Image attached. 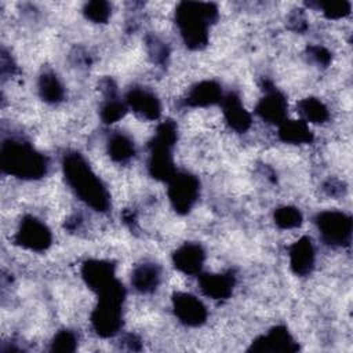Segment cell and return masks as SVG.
I'll use <instances>...</instances> for the list:
<instances>
[{
    "mask_svg": "<svg viewBox=\"0 0 353 353\" xmlns=\"http://www.w3.org/2000/svg\"><path fill=\"white\" fill-rule=\"evenodd\" d=\"M84 14L88 19L97 23H102V22H106L110 15V6L106 1H99V0L90 1L84 7Z\"/></svg>",
    "mask_w": 353,
    "mask_h": 353,
    "instance_id": "cell-23",
    "label": "cell"
},
{
    "mask_svg": "<svg viewBox=\"0 0 353 353\" xmlns=\"http://www.w3.org/2000/svg\"><path fill=\"white\" fill-rule=\"evenodd\" d=\"M168 197L178 212H188L199 196V181L188 172H175L168 181Z\"/></svg>",
    "mask_w": 353,
    "mask_h": 353,
    "instance_id": "cell-5",
    "label": "cell"
},
{
    "mask_svg": "<svg viewBox=\"0 0 353 353\" xmlns=\"http://www.w3.org/2000/svg\"><path fill=\"white\" fill-rule=\"evenodd\" d=\"M310 51H312V55H313L319 62L327 63V62L330 61V54H328L324 48H321V47H313V48H310Z\"/></svg>",
    "mask_w": 353,
    "mask_h": 353,
    "instance_id": "cell-27",
    "label": "cell"
},
{
    "mask_svg": "<svg viewBox=\"0 0 353 353\" xmlns=\"http://www.w3.org/2000/svg\"><path fill=\"white\" fill-rule=\"evenodd\" d=\"M222 99V91L219 85L214 81H201L196 84L189 95L186 102L192 106H207Z\"/></svg>",
    "mask_w": 353,
    "mask_h": 353,
    "instance_id": "cell-15",
    "label": "cell"
},
{
    "mask_svg": "<svg viewBox=\"0 0 353 353\" xmlns=\"http://www.w3.org/2000/svg\"><path fill=\"white\" fill-rule=\"evenodd\" d=\"M63 171L66 182L80 200L97 211H105L109 207V196L105 186L80 154L73 153L66 156Z\"/></svg>",
    "mask_w": 353,
    "mask_h": 353,
    "instance_id": "cell-1",
    "label": "cell"
},
{
    "mask_svg": "<svg viewBox=\"0 0 353 353\" xmlns=\"http://www.w3.org/2000/svg\"><path fill=\"white\" fill-rule=\"evenodd\" d=\"M15 240L25 248L41 251L51 244V233L41 221L33 216H28L22 221Z\"/></svg>",
    "mask_w": 353,
    "mask_h": 353,
    "instance_id": "cell-6",
    "label": "cell"
},
{
    "mask_svg": "<svg viewBox=\"0 0 353 353\" xmlns=\"http://www.w3.org/2000/svg\"><path fill=\"white\" fill-rule=\"evenodd\" d=\"M174 309L178 319L188 325H199L207 317L203 302L194 295L179 292L174 296Z\"/></svg>",
    "mask_w": 353,
    "mask_h": 353,
    "instance_id": "cell-7",
    "label": "cell"
},
{
    "mask_svg": "<svg viewBox=\"0 0 353 353\" xmlns=\"http://www.w3.org/2000/svg\"><path fill=\"white\" fill-rule=\"evenodd\" d=\"M218 10L212 3L183 1L178 6L175 18L186 46L200 48L207 43L208 26L215 21Z\"/></svg>",
    "mask_w": 353,
    "mask_h": 353,
    "instance_id": "cell-2",
    "label": "cell"
},
{
    "mask_svg": "<svg viewBox=\"0 0 353 353\" xmlns=\"http://www.w3.org/2000/svg\"><path fill=\"white\" fill-rule=\"evenodd\" d=\"M223 114L230 127L239 132L245 131L251 124V117L248 112L243 108L240 99L234 94H229L221 99Z\"/></svg>",
    "mask_w": 353,
    "mask_h": 353,
    "instance_id": "cell-14",
    "label": "cell"
},
{
    "mask_svg": "<svg viewBox=\"0 0 353 353\" xmlns=\"http://www.w3.org/2000/svg\"><path fill=\"white\" fill-rule=\"evenodd\" d=\"M290 263L292 270L299 274H307L314 263V250L310 239L302 237L290 248Z\"/></svg>",
    "mask_w": 353,
    "mask_h": 353,
    "instance_id": "cell-12",
    "label": "cell"
},
{
    "mask_svg": "<svg viewBox=\"0 0 353 353\" xmlns=\"http://www.w3.org/2000/svg\"><path fill=\"white\" fill-rule=\"evenodd\" d=\"M325 17L328 18H342L349 14L350 11V3L349 1H328V3H319L317 4Z\"/></svg>",
    "mask_w": 353,
    "mask_h": 353,
    "instance_id": "cell-25",
    "label": "cell"
},
{
    "mask_svg": "<svg viewBox=\"0 0 353 353\" xmlns=\"http://www.w3.org/2000/svg\"><path fill=\"white\" fill-rule=\"evenodd\" d=\"M292 339L290 334L287 332L285 328L277 327L272 330L268 335L262 336L259 341H256V345L252 346L255 350H272V352H279V350H291Z\"/></svg>",
    "mask_w": 353,
    "mask_h": 353,
    "instance_id": "cell-18",
    "label": "cell"
},
{
    "mask_svg": "<svg viewBox=\"0 0 353 353\" xmlns=\"http://www.w3.org/2000/svg\"><path fill=\"white\" fill-rule=\"evenodd\" d=\"M128 106L141 117L148 120H154L160 114V102L154 94L142 90L134 88L127 95Z\"/></svg>",
    "mask_w": 353,
    "mask_h": 353,
    "instance_id": "cell-9",
    "label": "cell"
},
{
    "mask_svg": "<svg viewBox=\"0 0 353 353\" xmlns=\"http://www.w3.org/2000/svg\"><path fill=\"white\" fill-rule=\"evenodd\" d=\"M110 157L116 161H125L134 156L135 148L132 141L123 134H113L108 143Z\"/></svg>",
    "mask_w": 353,
    "mask_h": 353,
    "instance_id": "cell-20",
    "label": "cell"
},
{
    "mask_svg": "<svg viewBox=\"0 0 353 353\" xmlns=\"http://www.w3.org/2000/svg\"><path fill=\"white\" fill-rule=\"evenodd\" d=\"M74 342H76V338L72 332L69 331H61L55 338H54V342H52V349L54 350H73L74 347Z\"/></svg>",
    "mask_w": 353,
    "mask_h": 353,
    "instance_id": "cell-26",
    "label": "cell"
},
{
    "mask_svg": "<svg viewBox=\"0 0 353 353\" xmlns=\"http://www.w3.org/2000/svg\"><path fill=\"white\" fill-rule=\"evenodd\" d=\"M323 240L331 245L349 243L352 234V219L341 211H324L316 218Z\"/></svg>",
    "mask_w": 353,
    "mask_h": 353,
    "instance_id": "cell-4",
    "label": "cell"
},
{
    "mask_svg": "<svg viewBox=\"0 0 353 353\" xmlns=\"http://www.w3.org/2000/svg\"><path fill=\"white\" fill-rule=\"evenodd\" d=\"M160 281V270L153 263H145L138 266L131 277V283L135 290L141 292H152L156 290Z\"/></svg>",
    "mask_w": 353,
    "mask_h": 353,
    "instance_id": "cell-16",
    "label": "cell"
},
{
    "mask_svg": "<svg viewBox=\"0 0 353 353\" xmlns=\"http://www.w3.org/2000/svg\"><path fill=\"white\" fill-rule=\"evenodd\" d=\"M274 221L283 229H292L301 225L302 215L295 207H281L276 210Z\"/></svg>",
    "mask_w": 353,
    "mask_h": 353,
    "instance_id": "cell-22",
    "label": "cell"
},
{
    "mask_svg": "<svg viewBox=\"0 0 353 353\" xmlns=\"http://www.w3.org/2000/svg\"><path fill=\"white\" fill-rule=\"evenodd\" d=\"M279 135L284 142L306 143L310 142L313 135L303 120H284L280 124Z\"/></svg>",
    "mask_w": 353,
    "mask_h": 353,
    "instance_id": "cell-17",
    "label": "cell"
},
{
    "mask_svg": "<svg viewBox=\"0 0 353 353\" xmlns=\"http://www.w3.org/2000/svg\"><path fill=\"white\" fill-rule=\"evenodd\" d=\"M39 91L44 101L58 102L63 95V88L54 73H44L39 81Z\"/></svg>",
    "mask_w": 353,
    "mask_h": 353,
    "instance_id": "cell-21",
    "label": "cell"
},
{
    "mask_svg": "<svg viewBox=\"0 0 353 353\" xmlns=\"http://www.w3.org/2000/svg\"><path fill=\"white\" fill-rule=\"evenodd\" d=\"M204 262V251L199 244L186 243L174 254V263L181 272L196 274L200 272Z\"/></svg>",
    "mask_w": 353,
    "mask_h": 353,
    "instance_id": "cell-11",
    "label": "cell"
},
{
    "mask_svg": "<svg viewBox=\"0 0 353 353\" xmlns=\"http://www.w3.org/2000/svg\"><path fill=\"white\" fill-rule=\"evenodd\" d=\"M124 113H125V106L113 97L108 99V102L103 105L101 110V116L105 123H114L119 119H121Z\"/></svg>",
    "mask_w": 353,
    "mask_h": 353,
    "instance_id": "cell-24",
    "label": "cell"
},
{
    "mask_svg": "<svg viewBox=\"0 0 353 353\" xmlns=\"http://www.w3.org/2000/svg\"><path fill=\"white\" fill-rule=\"evenodd\" d=\"M298 109L305 123H324L328 119L325 105L317 98H306L301 101Z\"/></svg>",
    "mask_w": 353,
    "mask_h": 353,
    "instance_id": "cell-19",
    "label": "cell"
},
{
    "mask_svg": "<svg viewBox=\"0 0 353 353\" xmlns=\"http://www.w3.org/2000/svg\"><path fill=\"white\" fill-rule=\"evenodd\" d=\"M83 277L90 288L98 294L112 287L117 280L114 277L113 265L105 261H88L83 266Z\"/></svg>",
    "mask_w": 353,
    "mask_h": 353,
    "instance_id": "cell-8",
    "label": "cell"
},
{
    "mask_svg": "<svg viewBox=\"0 0 353 353\" xmlns=\"http://www.w3.org/2000/svg\"><path fill=\"white\" fill-rule=\"evenodd\" d=\"M1 167L6 172L18 178L34 179L46 174L47 160L37 153L29 143L8 141L1 146Z\"/></svg>",
    "mask_w": 353,
    "mask_h": 353,
    "instance_id": "cell-3",
    "label": "cell"
},
{
    "mask_svg": "<svg viewBox=\"0 0 353 353\" xmlns=\"http://www.w3.org/2000/svg\"><path fill=\"white\" fill-rule=\"evenodd\" d=\"M256 113L266 121L281 124L285 120L287 101L279 91H269L258 103Z\"/></svg>",
    "mask_w": 353,
    "mask_h": 353,
    "instance_id": "cell-10",
    "label": "cell"
},
{
    "mask_svg": "<svg viewBox=\"0 0 353 353\" xmlns=\"http://www.w3.org/2000/svg\"><path fill=\"white\" fill-rule=\"evenodd\" d=\"M201 291L212 299H225L232 294L234 280L230 274H201L199 279Z\"/></svg>",
    "mask_w": 353,
    "mask_h": 353,
    "instance_id": "cell-13",
    "label": "cell"
}]
</instances>
